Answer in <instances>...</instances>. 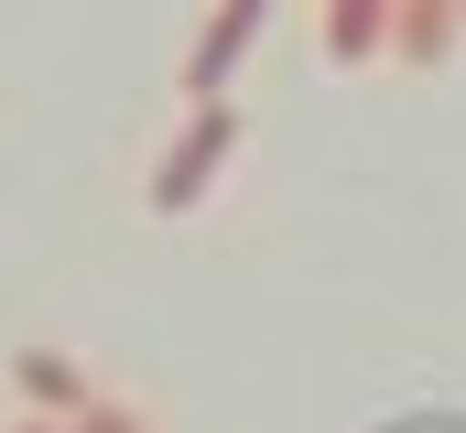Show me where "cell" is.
Masks as SVG:
<instances>
[{
	"mask_svg": "<svg viewBox=\"0 0 466 433\" xmlns=\"http://www.w3.org/2000/svg\"><path fill=\"white\" fill-rule=\"evenodd\" d=\"M456 44V0H390V55L401 65H434Z\"/></svg>",
	"mask_w": 466,
	"mask_h": 433,
	"instance_id": "3",
	"label": "cell"
},
{
	"mask_svg": "<svg viewBox=\"0 0 466 433\" xmlns=\"http://www.w3.org/2000/svg\"><path fill=\"white\" fill-rule=\"evenodd\" d=\"M390 44V0H326V55L337 65H369Z\"/></svg>",
	"mask_w": 466,
	"mask_h": 433,
	"instance_id": "4",
	"label": "cell"
},
{
	"mask_svg": "<svg viewBox=\"0 0 466 433\" xmlns=\"http://www.w3.org/2000/svg\"><path fill=\"white\" fill-rule=\"evenodd\" d=\"M228 141H238V119H228V98H207L185 130H174V152L152 163V206L163 216H185L207 185H218V163H228Z\"/></svg>",
	"mask_w": 466,
	"mask_h": 433,
	"instance_id": "1",
	"label": "cell"
},
{
	"mask_svg": "<svg viewBox=\"0 0 466 433\" xmlns=\"http://www.w3.org/2000/svg\"><path fill=\"white\" fill-rule=\"evenodd\" d=\"M456 22H466V0H456Z\"/></svg>",
	"mask_w": 466,
	"mask_h": 433,
	"instance_id": "7",
	"label": "cell"
},
{
	"mask_svg": "<svg viewBox=\"0 0 466 433\" xmlns=\"http://www.w3.org/2000/svg\"><path fill=\"white\" fill-rule=\"evenodd\" d=\"M260 22H271V0H218V22H207V33H196V55H185V98H196V108L238 76V55L260 44Z\"/></svg>",
	"mask_w": 466,
	"mask_h": 433,
	"instance_id": "2",
	"label": "cell"
},
{
	"mask_svg": "<svg viewBox=\"0 0 466 433\" xmlns=\"http://www.w3.org/2000/svg\"><path fill=\"white\" fill-rule=\"evenodd\" d=\"M22 401H44V412H87V401H76V368H66V357H44V347L22 357Z\"/></svg>",
	"mask_w": 466,
	"mask_h": 433,
	"instance_id": "5",
	"label": "cell"
},
{
	"mask_svg": "<svg viewBox=\"0 0 466 433\" xmlns=\"http://www.w3.org/2000/svg\"><path fill=\"white\" fill-rule=\"evenodd\" d=\"M22 433H76V423H22Z\"/></svg>",
	"mask_w": 466,
	"mask_h": 433,
	"instance_id": "6",
	"label": "cell"
}]
</instances>
